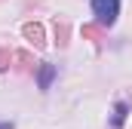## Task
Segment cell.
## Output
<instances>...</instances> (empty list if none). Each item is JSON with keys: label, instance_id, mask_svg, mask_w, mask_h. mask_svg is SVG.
I'll use <instances>...</instances> for the list:
<instances>
[{"label": "cell", "instance_id": "6da1fadb", "mask_svg": "<svg viewBox=\"0 0 132 129\" xmlns=\"http://www.w3.org/2000/svg\"><path fill=\"white\" fill-rule=\"evenodd\" d=\"M92 12L98 19V25H114L120 15V0H92Z\"/></svg>", "mask_w": 132, "mask_h": 129}, {"label": "cell", "instance_id": "7a4b0ae2", "mask_svg": "<svg viewBox=\"0 0 132 129\" xmlns=\"http://www.w3.org/2000/svg\"><path fill=\"white\" fill-rule=\"evenodd\" d=\"M52 77H55V68H52V64H43V68H40V89H49Z\"/></svg>", "mask_w": 132, "mask_h": 129}, {"label": "cell", "instance_id": "3957f363", "mask_svg": "<svg viewBox=\"0 0 132 129\" xmlns=\"http://www.w3.org/2000/svg\"><path fill=\"white\" fill-rule=\"evenodd\" d=\"M126 111H129V104H126V101H120V104L114 108V117H111V123H114L117 129L123 126V120H126Z\"/></svg>", "mask_w": 132, "mask_h": 129}, {"label": "cell", "instance_id": "277c9868", "mask_svg": "<svg viewBox=\"0 0 132 129\" xmlns=\"http://www.w3.org/2000/svg\"><path fill=\"white\" fill-rule=\"evenodd\" d=\"M25 34L34 40V46H40V43H43V31H40V25H25Z\"/></svg>", "mask_w": 132, "mask_h": 129}, {"label": "cell", "instance_id": "5b68a950", "mask_svg": "<svg viewBox=\"0 0 132 129\" xmlns=\"http://www.w3.org/2000/svg\"><path fill=\"white\" fill-rule=\"evenodd\" d=\"M0 129H9V123H0Z\"/></svg>", "mask_w": 132, "mask_h": 129}]
</instances>
